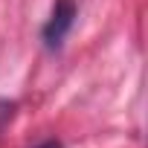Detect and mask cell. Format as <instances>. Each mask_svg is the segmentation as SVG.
Returning <instances> with one entry per match:
<instances>
[{
	"label": "cell",
	"mask_w": 148,
	"mask_h": 148,
	"mask_svg": "<svg viewBox=\"0 0 148 148\" xmlns=\"http://www.w3.org/2000/svg\"><path fill=\"white\" fill-rule=\"evenodd\" d=\"M35 148H64V145H61L58 139H44V142H38Z\"/></svg>",
	"instance_id": "3957f363"
},
{
	"label": "cell",
	"mask_w": 148,
	"mask_h": 148,
	"mask_svg": "<svg viewBox=\"0 0 148 148\" xmlns=\"http://www.w3.org/2000/svg\"><path fill=\"white\" fill-rule=\"evenodd\" d=\"M15 116H18V102H15V99H3V96H0V136H3V131L12 125Z\"/></svg>",
	"instance_id": "7a4b0ae2"
},
{
	"label": "cell",
	"mask_w": 148,
	"mask_h": 148,
	"mask_svg": "<svg viewBox=\"0 0 148 148\" xmlns=\"http://www.w3.org/2000/svg\"><path fill=\"white\" fill-rule=\"evenodd\" d=\"M76 18H79V3L76 0H55L44 26H41V44L47 52H58L70 35V29L76 26Z\"/></svg>",
	"instance_id": "6da1fadb"
}]
</instances>
